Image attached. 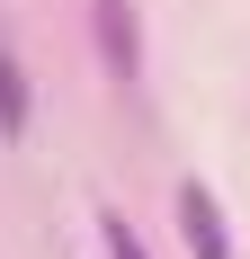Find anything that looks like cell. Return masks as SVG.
Returning <instances> with one entry per match:
<instances>
[{"instance_id":"1","label":"cell","mask_w":250,"mask_h":259,"mask_svg":"<svg viewBox=\"0 0 250 259\" xmlns=\"http://www.w3.org/2000/svg\"><path fill=\"white\" fill-rule=\"evenodd\" d=\"M90 27H99V54H107V72H116V80L143 72V27H134V0H90Z\"/></svg>"},{"instance_id":"3","label":"cell","mask_w":250,"mask_h":259,"mask_svg":"<svg viewBox=\"0 0 250 259\" xmlns=\"http://www.w3.org/2000/svg\"><path fill=\"white\" fill-rule=\"evenodd\" d=\"M0 134H9V143L27 134V63L9 54V36H0Z\"/></svg>"},{"instance_id":"4","label":"cell","mask_w":250,"mask_h":259,"mask_svg":"<svg viewBox=\"0 0 250 259\" xmlns=\"http://www.w3.org/2000/svg\"><path fill=\"white\" fill-rule=\"evenodd\" d=\"M107 259H143V241L125 233V214H107Z\"/></svg>"},{"instance_id":"2","label":"cell","mask_w":250,"mask_h":259,"mask_svg":"<svg viewBox=\"0 0 250 259\" xmlns=\"http://www.w3.org/2000/svg\"><path fill=\"white\" fill-rule=\"evenodd\" d=\"M179 241H188L197 259H232V233H224V206H215V197H205L197 179L179 188Z\"/></svg>"}]
</instances>
